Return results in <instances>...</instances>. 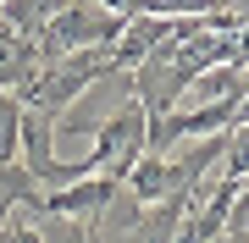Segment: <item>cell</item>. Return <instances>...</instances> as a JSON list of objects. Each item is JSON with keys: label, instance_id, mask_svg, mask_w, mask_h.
Listing matches in <instances>:
<instances>
[{"label": "cell", "instance_id": "obj_1", "mask_svg": "<svg viewBox=\"0 0 249 243\" xmlns=\"http://www.w3.org/2000/svg\"><path fill=\"white\" fill-rule=\"evenodd\" d=\"M122 22L127 17L106 11L100 0H72V6H61L39 28L34 50H39V61H61V55H78V50H111L116 33H122Z\"/></svg>", "mask_w": 249, "mask_h": 243}, {"label": "cell", "instance_id": "obj_2", "mask_svg": "<svg viewBox=\"0 0 249 243\" xmlns=\"http://www.w3.org/2000/svg\"><path fill=\"white\" fill-rule=\"evenodd\" d=\"M144 127H150V111L127 94V105L116 111V116H106L100 127H89L94 149L83 155V161H89V171H106V177L122 182L127 171H133V161L144 155Z\"/></svg>", "mask_w": 249, "mask_h": 243}, {"label": "cell", "instance_id": "obj_3", "mask_svg": "<svg viewBox=\"0 0 249 243\" xmlns=\"http://www.w3.org/2000/svg\"><path fill=\"white\" fill-rule=\"evenodd\" d=\"M116 194H122V182H116V177H106V171H94V177H78V182H67V188H50V194H39L34 216L100 227V216H106V210L116 205Z\"/></svg>", "mask_w": 249, "mask_h": 243}, {"label": "cell", "instance_id": "obj_4", "mask_svg": "<svg viewBox=\"0 0 249 243\" xmlns=\"http://www.w3.org/2000/svg\"><path fill=\"white\" fill-rule=\"evenodd\" d=\"M61 6H72V0H6V6H0V22L17 39H39V28H45Z\"/></svg>", "mask_w": 249, "mask_h": 243}, {"label": "cell", "instance_id": "obj_5", "mask_svg": "<svg viewBox=\"0 0 249 243\" xmlns=\"http://www.w3.org/2000/svg\"><path fill=\"white\" fill-rule=\"evenodd\" d=\"M0 243H45V227H39V221H28L22 210H17V216L0 227Z\"/></svg>", "mask_w": 249, "mask_h": 243}]
</instances>
